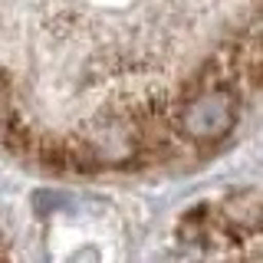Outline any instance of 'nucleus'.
Returning <instances> with one entry per match:
<instances>
[{"instance_id": "1", "label": "nucleus", "mask_w": 263, "mask_h": 263, "mask_svg": "<svg viewBox=\"0 0 263 263\" xmlns=\"http://www.w3.org/2000/svg\"><path fill=\"white\" fill-rule=\"evenodd\" d=\"M263 230V194L240 191L227 194L220 204L194 208L181 217L178 234L187 243H224V240H243L250 234Z\"/></svg>"}, {"instance_id": "2", "label": "nucleus", "mask_w": 263, "mask_h": 263, "mask_svg": "<svg viewBox=\"0 0 263 263\" xmlns=\"http://www.w3.org/2000/svg\"><path fill=\"white\" fill-rule=\"evenodd\" d=\"M7 105H13L10 102V79H7V72L0 69V112H4Z\"/></svg>"}]
</instances>
